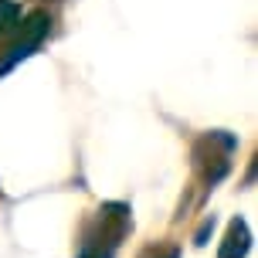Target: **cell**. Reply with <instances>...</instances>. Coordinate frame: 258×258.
Listing matches in <instances>:
<instances>
[{
  "mask_svg": "<svg viewBox=\"0 0 258 258\" xmlns=\"http://www.w3.org/2000/svg\"><path fill=\"white\" fill-rule=\"evenodd\" d=\"M129 234H133V211L122 201H105L99 211H92L82 234H78L75 258H116Z\"/></svg>",
  "mask_w": 258,
  "mask_h": 258,
  "instance_id": "obj_1",
  "label": "cell"
},
{
  "mask_svg": "<svg viewBox=\"0 0 258 258\" xmlns=\"http://www.w3.org/2000/svg\"><path fill=\"white\" fill-rule=\"evenodd\" d=\"M234 150H238V140H234L231 133H224V129H218V133H204L201 140L194 143L190 170H194V177H197V183H201L204 190H214V187L231 173Z\"/></svg>",
  "mask_w": 258,
  "mask_h": 258,
  "instance_id": "obj_2",
  "label": "cell"
},
{
  "mask_svg": "<svg viewBox=\"0 0 258 258\" xmlns=\"http://www.w3.org/2000/svg\"><path fill=\"white\" fill-rule=\"evenodd\" d=\"M14 31H17V38L0 51V78L7 75V72H14L21 61H27L44 44L48 31H51V17H48V11H31L24 21H17Z\"/></svg>",
  "mask_w": 258,
  "mask_h": 258,
  "instance_id": "obj_3",
  "label": "cell"
},
{
  "mask_svg": "<svg viewBox=\"0 0 258 258\" xmlns=\"http://www.w3.org/2000/svg\"><path fill=\"white\" fill-rule=\"evenodd\" d=\"M248 251H251V228L245 218H231L228 231L221 238L218 258H248Z\"/></svg>",
  "mask_w": 258,
  "mask_h": 258,
  "instance_id": "obj_4",
  "label": "cell"
},
{
  "mask_svg": "<svg viewBox=\"0 0 258 258\" xmlns=\"http://www.w3.org/2000/svg\"><path fill=\"white\" fill-rule=\"evenodd\" d=\"M21 21V4L17 0H0V38H7Z\"/></svg>",
  "mask_w": 258,
  "mask_h": 258,
  "instance_id": "obj_5",
  "label": "cell"
},
{
  "mask_svg": "<svg viewBox=\"0 0 258 258\" xmlns=\"http://www.w3.org/2000/svg\"><path fill=\"white\" fill-rule=\"evenodd\" d=\"M136 258H180V245H146Z\"/></svg>",
  "mask_w": 258,
  "mask_h": 258,
  "instance_id": "obj_6",
  "label": "cell"
},
{
  "mask_svg": "<svg viewBox=\"0 0 258 258\" xmlns=\"http://www.w3.org/2000/svg\"><path fill=\"white\" fill-rule=\"evenodd\" d=\"M214 224H218V221H214V214H211V218H204V224H201V228H197V234H194V245H207V234L214 231Z\"/></svg>",
  "mask_w": 258,
  "mask_h": 258,
  "instance_id": "obj_7",
  "label": "cell"
}]
</instances>
